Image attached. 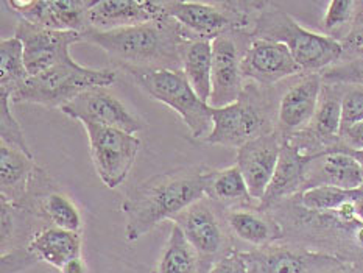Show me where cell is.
<instances>
[{
    "label": "cell",
    "instance_id": "obj_9",
    "mask_svg": "<svg viewBox=\"0 0 363 273\" xmlns=\"http://www.w3.org/2000/svg\"><path fill=\"white\" fill-rule=\"evenodd\" d=\"M83 127L88 133L94 169L101 183L109 189H116L125 183L136 162L140 139L117 128L91 123H84Z\"/></svg>",
    "mask_w": 363,
    "mask_h": 273
},
{
    "label": "cell",
    "instance_id": "obj_39",
    "mask_svg": "<svg viewBox=\"0 0 363 273\" xmlns=\"http://www.w3.org/2000/svg\"><path fill=\"white\" fill-rule=\"evenodd\" d=\"M356 209H357L359 218L363 222V187H362V191H360V195H359L357 200H356Z\"/></svg>",
    "mask_w": 363,
    "mask_h": 273
},
{
    "label": "cell",
    "instance_id": "obj_19",
    "mask_svg": "<svg viewBox=\"0 0 363 273\" xmlns=\"http://www.w3.org/2000/svg\"><path fill=\"white\" fill-rule=\"evenodd\" d=\"M312 160L313 156L303 153L286 136L278 166H276L274 175L268 184L264 199L259 203V208L262 211H270L279 203L301 194L304 191L307 170H309Z\"/></svg>",
    "mask_w": 363,
    "mask_h": 273
},
{
    "label": "cell",
    "instance_id": "obj_17",
    "mask_svg": "<svg viewBox=\"0 0 363 273\" xmlns=\"http://www.w3.org/2000/svg\"><path fill=\"white\" fill-rule=\"evenodd\" d=\"M323 89L321 74H303L279 99L276 128L290 136L309 128Z\"/></svg>",
    "mask_w": 363,
    "mask_h": 273
},
{
    "label": "cell",
    "instance_id": "obj_29",
    "mask_svg": "<svg viewBox=\"0 0 363 273\" xmlns=\"http://www.w3.org/2000/svg\"><path fill=\"white\" fill-rule=\"evenodd\" d=\"M359 2L352 0H334L329 2L325 18H323V35L337 39L338 43H343L351 33L354 21L357 16Z\"/></svg>",
    "mask_w": 363,
    "mask_h": 273
},
{
    "label": "cell",
    "instance_id": "obj_10",
    "mask_svg": "<svg viewBox=\"0 0 363 273\" xmlns=\"http://www.w3.org/2000/svg\"><path fill=\"white\" fill-rule=\"evenodd\" d=\"M251 41L245 31H230L212 41V92L211 108H223L234 104L245 88L242 58Z\"/></svg>",
    "mask_w": 363,
    "mask_h": 273
},
{
    "label": "cell",
    "instance_id": "obj_30",
    "mask_svg": "<svg viewBox=\"0 0 363 273\" xmlns=\"http://www.w3.org/2000/svg\"><path fill=\"white\" fill-rule=\"evenodd\" d=\"M320 74L325 83L363 86V49L345 53L337 65L330 66Z\"/></svg>",
    "mask_w": 363,
    "mask_h": 273
},
{
    "label": "cell",
    "instance_id": "obj_27",
    "mask_svg": "<svg viewBox=\"0 0 363 273\" xmlns=\"http://www.w3.org/2000/svg\"><path fill=\"white\" fill-rule=\"evenodd\" d=\"M39 214L44 222H50L57 228L80 233L82 230V214L75 203L66 194L52 191L45 194L39 201Z\"/></svg>",
    "mask_w": 363,
    "mask_h": 273
},
{
    "label": "cell",
    "instance_id": "obj_5",
    "mask_svg": "<svg viewBox=\"0 0 363 273\" xmlns=\"http://www.w3.org/2000/svg\"><path fill=\"white\" fill-rule=\"evenodd\" d=\"M267 89L270 88L245 83L240 97L234 104L214 109L212 130L204 143L240 148L250 140L274 131L273 101Z\"/></svg>",
    "mask_w": 363,
    "mask_h": 273
},
{
    "label": "cell",
    "instance_id": "obj_14",
    "mask_svg": "<svg viewBox=\"0 0 363 273\" xmlns=\"http://www.w3.org/2000/svg\"><path fill=\"white\" fill-rule=\"evenodd\" d=\"M97 0H10L6 6L33 26L57 31L88 28V14Z\"/></svg>",
    "mask_w": 363,
    "mask_h": 273
},
{
    "label": "cell",
    "instance_id": "obj_12",
    "mask_svg": "<svg viewBox=\"0 0 363 273\" xmlns=\"http://www.w3.org/2000/svg\"><path fill=\"white\" fill-rule=\"evenodd\" d=\"M61 113L83 125L117 128L136 135L145 125L134 116L108 88H92L80 94L70 104L61 108Z\"/></svg>",
    "mask_w": 363,
    "mask_h": 273
},
{
    "label": "cell",
    "instance_id": "obj_40",
    "mask_svg": "<svg viewBox=\"0 0 363 273\" xmlns=\"http://www.w3.org/2000/svg\"><path fill=\"white\" fill-rule=\"evenodd\" d=\"M340 152H348V150H340ZM348 153H351L354 158H356L360 162V166L363 169V152H348Z\"/></svg>",
    "mask_w": 363,
    "mask_h": 273
},
{
    "label": "cell",
    "instance_id": "obj_38",
    "mask_svg": "<svg viewBox=\"0 0 363 273\" xmlns=\"http://www.w3.org/2000/svg\"><path fill=\"white\" fill-rule=\"evenodd\" d=\"M318 273H359V272L354 269L351 264H346V262L340 261V262H337L335 265H333V267H328V269L321 270Z\"/></svg>",
    "mask_w": 363,
    "mask_h": 273
},
{
    "label": "cell",
    "instance_id": "obj_26",
    "mask_svg": "<svg viewBox=\"0 0 363 273\" xmlns=\"http://www.w3.org/2000/svg\"><path fill=\"white\" fill-rule=\"evenodd\" d=\"M30 78L23 61V47L18 38L0 41V91L11 96Z\"/></svg>",
    "mask_w": 363,
    "mask_h": 273
},
{
    "label": "cell",
    "instance_id": "obj_1",
    "mask_svg": "<svg viewBox=\"0 0 363 273\" xmlns=\"http://www.w3.org/2000/svg\"><path fill=\"white\" fill-rule=\"evenodd\" d=\"M211 169L186 167L156 174L138 183L122 203L126 240L136 242L164 221L206 197Z\"/></svg>",
    "mask_w": 363,
    "mask_h": 273
},
{
    "label": "cell",
    "instance_id": "obj_21",
    "mask_svg": "<svg viewBox=\"0 0 363 273\" xmlns=\"http://www.w3.org/2000/svg\"><path fill=\"white\" fill-rule=\"evenodd\" d=\"M225 222L233 236L250 245L262 248L284 238V228L270 211L259 206H240L223 211Z\"/></svg>",
    "mask_w": 363,
    "mask_h": 273
},
{
    "label": "cell",
    "instance_id": "obj_24",
    "mask_svg": "<svg viewBox=\"0 0 363 273\" xmlns=\"http://www.w3.org/2000/svg\"><path fill=\"white\" fill-rule=\"evenodd\" d=\"M206 197L222 211L240 206H259L252 200L238 164L220 170L211 169Z\"/></svg>",
    "mask_w": 363,
    "mask_h": 273
},
{
    "label": "cell",
    "instance_id": "obj_4",
    "mask_svg": "<svg viewBox=\"0 0 363 273\" xmlns=\"http://www.w3.org/2000/svg\"><path fill=\"white\" fill-rule=\"evenodd\" d=\"M267 2H162L165 14L177 21L186 39L214 41L230 31L250 33Z\"/></svg>",
    "mask_w": 363,
    "mask_h": 273
},
{
    "label": "cell",
    "instance_id": "obj_15",
    "mask_svg": "<svg viewBox=\"0 0 363 273\" xmlns=\"http://www.w3.org/2000/svg\"><path fill=\"white\" fill-rule=\"evenodd\" d=\"M286 135L276 128L238 148V167L247 182L248 191L257 205L268 189L278 166Z\"/></svg>",
    "mask_w": 363,
    "mask_h": 273
},
{
    "label": "cell",
    "instance_id": "obj_11",
    "mask_svg": "<svg viewBox=\"0 0 363 273\" xmlns=\"http://www.w3.org/2000/svg\"><path fill=\"white\" fill-rule=\"evenodd\" d=\"M14 36L23 47V61L30 77L44 74L61 62L72 60L70 47L82 43L78 31H57L33 26L23 19L18 21Z\"/></svg>",
    "mask_w": 363,
    "mask_h": 273
},
{
    "label": "cell",
    "instance_id": "obj_32",
    "mask_svg": "<svg viewBox=\"0 0 363 273\" xmlns=\"http://www.w3.org/2000/svg\"><path fill=\"white\" fill-rule=\"evenodd\" d=\"M363 121V86L345 84L342 97V130Z\"/></svg>",
    "mask_w": 363,
    "mask_h": 273
},
{
    "label": "cell",
    "instance_id": "obj_31",
    "mask_svg": "<svg viewBox=\"0 0 363 273\" xmlns=\"http://www.w3.org/2000/svg\"><path fill=\"white\" fill-rule=\"evenodd\" d=\"M10 104V96L6 92L0 91V140H2L0 144L16 148V150H21L28 156H33L21 123L11 113Z\"/></svg>",
    "mask_w": 363,
    "mask_h": 273
},
{
    "label": "cell",
    "instance_id": "obj_8",
    "mask_svg": "<svg viewBox=\"0 0 363 273\" xmlns=\"http://www.w3.org/2000/svg\"><path fill=\"white\" fill-rule=\"evenodd\" d=\"M200 260V273H209L218 260L234 252L231 231L225 222L223 211L208 197L194 203L173 218Z\"/></svg>",
    "mask_w": 363,
    "mask_h": 273
},
{
    "label": "cell",
    "instance_id": "obj_36",
    "mask_svg": "<svg viewBox=\"0 0 363 273\" xmlns=\"http://www.w3.org/2000/svg\"><path fill=\"white\" fill-rule=\"evenodd\" d=\"M345 53L356 52L359 49H363V2H359L357 8V16L356 21H354V26L348 38L342 43Z\"/></svg>",
    "mask_w": 363,
    "mask_h": 273
},
{
    "label": "cell",
    "instance_id": "obj_6",
    "mask_svg": "<svg viewBox=\"0 0 363 273\" xmlns=\"http://www.w3.org/2000/svg\"><path fill=\"white\" fill-rule=\"evenodd\" d=\"M117 80L111 69H91L80 66L72 58L61 62L44 74L30 77L10 96L11 104H33L45 108H62L84 91L108 88Z\"/></svg>",
    "mask_w": 363,
    "mask_h": 273
},
{
    "label": "cell",
    "instance_id": "obj_28",
    "mask_svg": "<svg viewBox=\"0 0 363 273\" xmlns=\"http://www.w3.org/2000/svg\"><path fill=\"white\" fill-rule=\"evenodd\" d=\"M360 189L346 191L334 186H318L307 189L298 195V200L301 206L312 213H334L338 208H342L345 203L357 200Z\"/></svg>",
    "mask_w": 363,
    "mask_h": 273
},
{
    "label": "cell",
    "instance_id": "obj_13",
    "mask_svg": "<svg viewBox=\"0 0 363 273\" xmlns=\"http://www.w3.org/2000/svg\"><path fill=\"white\" fill-rule=\"evenodd\" d=\"M303 74L301 66L287 45L268 39L251 38L242 58V75L245 80L262 88H272L276 83Z\"/></svg>",
    "mask_w": 363,
    "mask_h": 273
},
{
    "label": "cell",
    "instance_id": "obj_20",
    "mask_svg": "<svg viewBox=\"0 0 363 273\" xmlns=\"http://www.w3.org/2000/svg\"><path fill=\"white\" fill-rule=\"evenodd\" d=\"M318 186H334L346 191L360 189L363 187L360 162L348 152H330L313 156L307 170L304 191Z\"/></svg>",
    "mask_w": 363,
    "mask_h": 273
},
{
    "label": "cell",
    "instance_id": "obj_34",
    "mask_svg": "<svg viewBox=\"0 0 363 273\" xmlns=\"http://www.w3.org/2000/svg\"><path fill=\"white\" fill-rule=\"evenodd\" d=\"M340 143L334 152H363V121L343 128L340 131Z\"/></svg>",
    "mask_w": 363,
    "mask_h": 273
},
{
    "label": "cell",
    "instance_id": "obj_3",
    "mask_svg": "<svg viewBox=\"0 0 363 273\" xmlns=\"http://www.w3.org/2000/svg\"><path fill=\"white\" fill-rule=\"evenodd\" d=\"M251 38L287 45L304 74H320L343 58L342 43L304 28L276 4L267 2L260 11Z\"/></svg>",
    "mask_w": 363,
    "mask_h": 273
},
{
    "label": "cell",
    "instance_id": "obj_37",
    "mask_svg": "<svg viewBox=\"0 0 363 273\" xmlns=\"http://www.w3.org/2000/svg\"><path fill=\"white\" fill-rule=\"evenodd\" d=\"M61 273H88V269H86V262L83 261V257H77V260L66 264Z\"/></svg>",
    "mask_w": 363,
    "mask_h": 273
},
{
    "label": "cell",
    "instance_id": "obj_2",
    "mask_svg": "<svg viewBox=\"0 0 363 273\" xmlns=\"http://www.w3.org/2000/svg\"><path fill=\"white\" fill-rule=\"evenodd\" d=\"M184 41L183 28L169 16L162 21L111 31L89 27L82 31V43L100 47L128 75L161 69L181 70L179 47Z\"/></svg>",
    "mask_w": 363,
    "mask_h": 273
},
{
    "label": "cell",
    "instance_id": "obj_23",
    "mask_svg": "<svg viewBox=\"0 0 363 273\" xmlns=\"http://www.w3.org/2000/svg\"><path fill=\"white\" fill-rule=\"evenodd\" d=\"M181 70L203 101L209 104L212 92V41L187 39L179 47Z\"/></svg>",
    "mask_w": 363,
    "mask_h": 273
},
{
    "label": "cell",
    "instance_id": "obj_22",
    "mask_svg": "<svg viewBox=\"0 0 363 273\" xmlns=\"http://www.w3.org/2000/svg\"><path fill=\"white\" fill-rule=\"evenodd\" d=\"M27 247L39 261L50 264L58 270H62L66 264L77 257H82L80 233L66 231L57 226L39 230Z\"/></svg>",
    "mask_w": 363,
    "mask_h": 273
},
{
    "label": "cell",
    "instance_id": "obj_25",
    "mask_svg": "<svg viewBox=\"0 0 363 273\" xmlns=\"http://www.w3.org/2000/svg\"><path fill=\"white\" fill-rule=\"evenodd\" d=\"M153 273H200L199 255L175 223L172 225Z\"/></svg>",
    "mask_w": 363,
    "mask_h": 273
},
{
    "label": "cell",
    "instance_id": "obj_7",
    "mask_svg": "<svg viewBox=\"0 0 363 273\" xmlns=\"http://www.w3.org/2000/svg\"><path fill=\"white\" fill-rule=\"evenodd\" d=\"M134 83L150 97L167 105L175 111L195 139L208 136L212 130V113L214 108L203 101L183 70H150V72L131 74Z\"/></svg>",
    "mask_w": 363,
    "mask_h": 273
},
{
    "label": "cell",
    "instance_id": "obj_18",
    "mask_svg": "<svg viewBox=\"0 0 363 273\" xmlns=\"http://www.w3.org/2000/svg\"><path fill=\"white\" fill-rule=\"evenodd\" d=\"M167 18L162 2L153 0H97L88 14V27L111 31Z\"/></svg>",
    "mask_w": 363,
    "mask_h": 273
},
{
    "label": "cell",
    "instance_id": "obj_35",
    "mask_svg": "<svg viewBox=\"0 0 363 273\" xmlns=\"http://www.w3.org/2000/svg\"><path fill=\"white\" fill-rule=\"evenodd\" d=\"M209 273H248L247 261L243 257V252L234 250L230 255H226L222 260H218Z\"/></svg>",
    "mask_w": 363,
    "mask_h": 273
},
{
    "label": "cell",
    "instance_id": "obj_16",
    "mask_svg": "<svg viewBox=\"0 0 363 273\" xmlns=\"http://www.w3.org/2000/svg\"><path fill=\"white\" fill-rule=\"evenodd\" d=\"M248 273H318L340 260L304 248L267 245L255 252H243Z\"/></svg>",
    "mask_w": 363,
    "mask_h": 273
},
{
    "label": "cell",
    "instance_id": "obj_33",
    "mask_svg": "<svg viewBox=\"0 0 363 273\" xmlns=\"http://www.w3.org/2000/svg\"><path fill=\"white\" fill-rule=\"evenodd\" d=\"M39 262L28 247H19L2 253V273H21Z\"/></svg>",
    "mask_w": 363,
    "mask_h": 273
}]
</instances>
